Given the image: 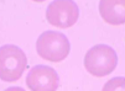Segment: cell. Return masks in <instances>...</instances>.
<instances>
[{
	"label": "cell",
	"mask_w": 125,
	"mask_h": 91,
	"mask_svg": "<svg viewBox=\"0 0 125 91\" xmlns=\"http://www.w3.org/2000/svg\"><path fill=\"white\" fill-rule=\"evenodd\" d=\"M116 52L108 44H97L91 49H88L84 56L85 70L97 78L109 75L116 68Z\"/></svg>",
	"instance_id": "obj_1"
},
{
	"label": "cell",
	"mask_w": 125,
	"mask_h": 91,
	"mask_svg": "<svg viewBox=\"0 0 125 91\" xmlns=\"http://www.w3.org/2000/svg\"><path fill=\"white\" fill-rule=\"evenodd\" d=\"M36 50L42 59L52 63H60L69 54L71 44L66 34L55 31H46L39 36L36 41Z\"/></svg>",
	"instance_id": "obj_2"
},
{
	"label": "cell",
	"mask_w": 125,
	"mask_h": 91,
	"mask_svg": "<svg viewBox=\"0 0 125 91\" xmlns=\"http://www.w3.org/2000/svg\"><path fill=\"white\" fill-rule=\"evenodd\" d=\"M27 66L25 52L14 44L0 47V79L6 83L17 81Z\"/></svg>",
	"instance_id": "obj_3"
},
{
	"label": "cell",
	"mask_w": 125,
	"mask_h": 91,
	"mask_svg": "<svg viewBox=\"0 0 125 91\" xmlns=\"http://www.w3.org/2000/svg\"><path fill=\"white\" fill-rule=\"evenodd\" d=\"M79 17L78 5L72 0H55L46 10V20L58 28L72 27Z\"/></svg>",
	"instance_id": "obj_4"
},
{
	"label": "cell",
	"mask_w": 125,
	"mask_h": 91,
	"mask_svg": "<svg viewBox=\"0 0 125 91\" xmlns=\"http://www.w3.org/2000/svg\"><path fill=\"white\" fill-rule=\"evenodd\" d=\"M26 84L31 91H56L60 85V76L51 66L36 65L29 71Z\"/></svg>",
	"instance_id": "obj_5"
},
{
	"label": "cell",
	"mask_w": 125,
	"mask_h": 91,
	"mask_svg": "<svg viewBox=\"0 0 125 91\" xmlns=\"http://www.w3.org/2000/svg\"><path fill=\"white\" fill-rule=\"evenodd\" d=\"M99 14L109 25L119 26L125 24V0H102L99 1Z\"/></svg>",
	"instance_id": "obj_6"
},
{
	"label": "cell",
	"mask_w": 125,
	"mask_h": 91,
	"mask_svg": "<svg viewBox=\"0 0 125 91\" xmlns=\"http://www.w3.org/2000/svg\"><path fill=\"white\" fill-rule=\"evenodd\" d=\"M102 91H125V78L115 76L105 83Z\"/></svg>",
	"instance_id": "obj_7"
},
{
	"label": "cell",
	"mask_w": 125,
	"mask_h": 91,
	"mask_svg": "<svg viewBox=\"0 0 125 91\" xmlns=\"http://www.w3.org/2000/svg\"><path fill=\"white\" fill-rule=\"evenodd\" d=\"M5 91H25L22 87H19V86H12V87H8Z\"/></svg>",
	"instance_id": "obj_8"
}]
</instances>
